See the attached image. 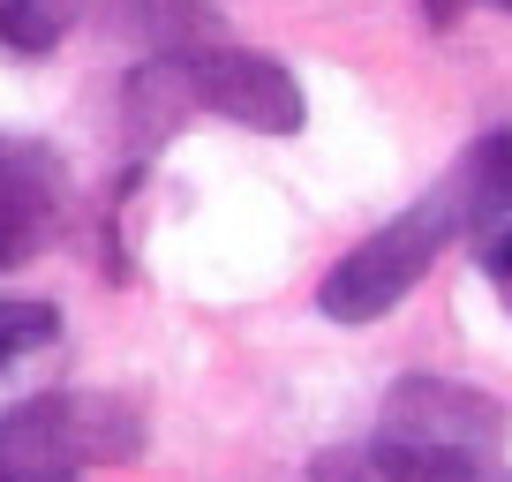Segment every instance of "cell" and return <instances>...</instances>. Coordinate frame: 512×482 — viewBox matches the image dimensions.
I'll return each instance as SVG.
<instances>
[{"instance_id": "8fae6325", "label": "cell", "mask_w": 512, "mask_h": 482, "mask_svg": "<svg viewBox=\"0 0 512 482\" xmlns=\"http://www.w3.org/2000/svg\"><path fill=\"white\" fill-rule=\"evenodd\" d=\"M475 257H482V279L497 287V302L512 309V226H505V234H490V241L475 249Z\"/></svg>"}, {"instance_id": "52a82bcc", "label": "cell", "mask_w": 512, "mask_h": 482, "mask_svg": "<svg viewBox=\"0 0 512 482\" xmlns=\"http://www.w3.org/2000/svg\"><path fill=\"white\" fill-rule=\"evenodd\" d=\"M113 31L136 38L151 61H166V53H196L219 31V16L204 0H113Z\"/></svg>"}, {"instance_id": "4fadbf2b", "label": "cell", "mask_w": 512, "mask_h": 482, "mask_svg": "<svg viewBox=\"0 0 512 482\" xmlns=\"http://www.w3.org/2000/svg\"><path fill=\"white\" fill-rule=\"evenodd\" d=\"M505 8H512V0H505ZM430 16H437V23H460V16H467V0H430Z\"/></svg>"}, {"instance_id": "ba28073f", "label": "cell", "mask_w": 512, "mask_h": 482, "mask_svg": "<svg viewBox=\"0 0 512 482\" xmlns=\"http://www.w3.org/2000/svg\"><path fill=\"white\" fill-rule=\"evenodd\" d=\"M61 31H68V0H0V46L53 53Z\"/></svg>"}, {"instance_id": "7c38bea8", "label": "cell", "mask_w": 512, "mask_h": 482, "mask_svg": "<svg viewBox=\"0 0 512 482\" xmlns=\"http://www.w3.org/2000/svg\"><path fill=\"white\" fill-rule=\"evenodd\" d=\"M407 482H512V475L490 460V467H430V475H407Z\"/></svg>"}, {"instance_id": "5bb4252c", "label": "cell", "mask_w": 512, "mask_h": 482, "mask_svg": "<svg viewBox=\"0 0 512 482\" xmlns=\"http://www.w3.org/2000/svg\"><path fill=\"white\" fill-rule=\"evenodd\" d=\"M0 264H16V249H8V241H0Z\"/></svg>"}, {"instance_id": "7a4b0ae2", "label": "cell", "mask_w": 512, "mask_h": 482, "mask_svg": "<svg viewBox=\"0 0 512 482\" xmlns=\"http://www.w3.org/2000/svg\"><path fill=\"white\" fill-rule=\"evenodd\" d=\"M151 445V422L113 392H38L0 407V482H68L76 467H121Z\"/></svg>"}, {"instance_id": "8992f818", "label": "cell", "mask_w": 512, "mask_h": 482, "mask_svg": "<svg viewBox=\"0 0 512 482\" xmlns=\"http://www.w3.org/2000/svg\"><path fill=\"white\" fill-rule=\"evenodd\" d=\"M53 159L46 151H31V144H0V241L8 249H38V234H46V219H53Z\"/></svg>"}, {"instance_id": "3957f363", "label": "cell", "mask_w": 512, "mask_h": 482, "mask_svg": "<svg viewBox=\"0 0 512 482\" xmlns=\"http://www.w3.org/2000/svg\"><path fill=\"white\" fill-rule=\"evenodd\" d=\"M445 241H452V219L437 211V196H422L415 211H400L392 226L362 234L347 257L324 272L317 309L332 324H377V317H392V309L430 279V264L445 257Z\"/></svg>"}, {"instance_id": "5b68a950", "label": "cell", "mask_w": 512, "mask_h": 482, "mask_svg": "<svg viewBox=\"0 0 512 482\" xmlns=\"http://www.w3.org/2000/svg\"><path fill=\"white\" fill-rule=\"evenodd\" d=\"M430 196H437V211L452 219V234H475V241L505 234V226H512V129L467 144Z\"/></svg>"}, {"instance_id": "9c48e42d", "label": "cell", "mask_w": 512, "mask_h": 482, "mask_svg": "<svg viewBox=\"0 0 512 482\" xmlns=\"http://www.w3.org/2000/svg\"><path fill=\"white\" fill-rule=\"evenodd\" d=\"M53 332H61L53 302H16V294H0V370H8L23 347H46Z\"/></svg>"}, {"instance_id": "6da1fadb", "label": "cell", "mask_w": 512, "mask_h": 482, "mask_svg": "<svg viewBox=\"0 0 512 482\" xmlns=\"http://www.w3.org/2000/svg\"><path fill=\"white\" fill-rule=\"evenodd\" d=\"M512 445V407L460 377H400L377 407V475L407 482L430 467H490Z\"/></svg>"}, {"instance_id": "277c9868", "label": "cell", "mask_w": 512, "mask_h": 482, "mask_svg": "<svg viewBox=\"0 0 512 482\" xmlns=\"http://www.w3.org/2000/svg\"><path fill=\"white\" fill-rule=\"evenodd\" d=\"M189 91L204 113H219V121H234L249 136H302V121H309V98L294 83V68L272 61V53H249V46H196Z\"/></svg>"}, {"instance_id": "30bf717a", "label": "cell", "mask_w": 512, "mask_h": 482, "mask_svg": "<svg viewBox=\"0 0 512 482\" xmlns=\"http://www.w3.org/2000/svg\"><path fill=\"white\" fill-rule=\"evenodd\" d=\"M309 482H384V475H377V452L369 445H332L309 460Z\"/></svg>"}]
</instances>
